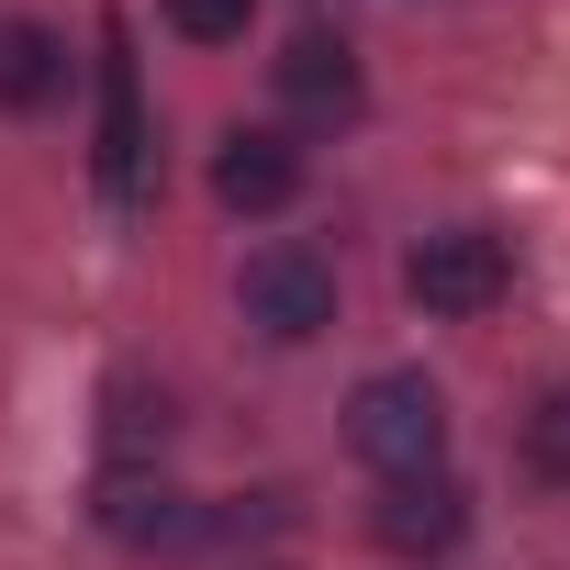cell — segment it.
I'll use <instances>...</instances> for the list:
<instances>
[{
    "mask_svg": "<svg viewBox=\"0 0 570 570\" xmlns=\"http://www.w3.org/2000/svg\"><path fill=\"white\" fill-rule=\"evenodd\" d=\"M403 292H414L436 325H470V314H492V303L514 292V246H503L492 224H448V235H425V246L403 257Z\"/></svg>",
    "mask_w": 570,
    "mask_h": 570,
    "instance_id": "cell-2",
    "label": "cell"
},
{
    "mask_svg": "<svg viewBox=\"0 0 570 570\" xmlns=\"http://www.w3.org/2000/svg\"><path fill=\"white\" fill-rule=\"evenodd\" d=\"M168 23H179L190 46H235V35L257 23V0H168Z\"/></svg>",
    "mask_w": 570,
    "mask_h": 570,
    "instance_id": "cell-12",
    "label": "cell"
},
{
    "mask_svg": "<svg viewBox=\"0 0 570 570\" xmlns=\"http://www.w3.org/2000/svg\"><path fill=\"white\" fill-rule=\"evenodd\" d=\"M347 448H358L381 481H425V470L448 459V403H436V381H425V370H370V381L347 392Z\"/></svg>",
    "mask_w": 570,
    "mask_h": 570,
    "instance_id": "cell-1",
    "label": "cell"
},
{
    "mask_svg": "<svg viewBox=\"0 0 570 570\" xmlns=\"http://www.w3.org/2000/svg\"><path fill=\"white\" fill-rule=\"evenodd\" d=\"M68 101V46L46 23H0V112H46Z\"/></svg>",
    "mask_w": 570,
    "mask_h": 570,
    "instance_id": "cell-8",
    "label": "cell"
},
{
    "mask_svg": "<svg viewBox=\"0 0 570 570\" xmlns=\"http://www.w3.org/2000/svg\"><path fill=\"white\" fill-rule=\"evenodd\" d=\"M514 448H525V470H537V481H570V381H548V392L525 403Z\"/></svg>",
    "mask_w": 570,
    "mask_h": 570,
    "instance_id": "cell-10",
    "label": "cell"
},
{
    "mask_svg": "<svg viewBox=\"0 0 570 570\" xmlns=\"http://www.w3.org/2000/svg\"><path fill=\"white\" fill-rule=\"evenodd\" d=\"M279 101H292L303 124H347V112H358V57H347V35H292V57H279Z\"/></svg>",
    "mask_w": 570,
    "mask_h": 570,
    "instance_id": "cell-6",
    "label": "cell"
},
{
    "mask_svg": "<svg viewBox=\"0 0 570 570\" xmlns=\"http://www.w3.org/2000/svg\"><path fill=\"white\" fill-rule=\"evenodd\" d=\"M112 537H135V548H190L202 514H190L179 492H112Z\"/></svg>",
    "mask_w": 570,
    "mask_h": 570,
    "instance_id": "cell-9",
    "label": "cell"
},
{
    "mask_svg": "<svg viewBox=\"0 0 570 570\" xmlns=\"http://www.w3.org/2000/svg\"><path fill=\"white\" fill-rule=\"evenodd\" d=\"M213 202H224V213H292V202H303V146L268 135V124H235V135L213 146Z\"/></svg>",
    "mask_w": 570,
    "mask_h": 570,
    "instance_id": "cell-4",
    "label": "cell"
},
{
    "mask_svg": "<svg viewBox=\"0 0 570 570\" xmlns=\"http://www.w3.org/2000/svg\"><path fill=\"white\" fill-rule=\"evenodd\" d=\"M101 190L112 202H146V90H135L124 35L101 46Z\"/></svg>",
    "mask_w": 570,
    "mask_h": 570,
    "instance_id": "cell-5",
    "label": "cell"
},
{
    "mask_svg": "<svg viewBox=\"0 0 570 570\" xmlns=\"http://www.w3.org/2000/svg\"><path fill=\"white\" fill-rule=\"evenodd\" d=\"M459 525H470V492L459 481H392L381 492V548H403V559H436V548H459Z\"/></svg>",
    "mask_w": 570,
    "mask_h": 570,
    "instance_id": "cell-7",
    "label": "cell"
},
{
    "mask_svg": "<svg viewBox=\"0 0 570 570\" xmlns=\"http://www.w3.org/2000/svg\"><path fill=\"white\" fill-rule=\"evenodd\" d=\"M235 303H246V325H257L268 347H314V336L336 325V257H314V246H257L246 279H235Z\"/></svg>",
    "mask_w": 570,
    "mask_h": 570,
    "instance_id": "cell-3",
    "label": "cell"
},
{
    "mask_svg": "<svg viewBox=\"0 0 570 570\" xmlns=\"http://www.w3.org/2000/svg\"><path fill=\"white\" fill-rule=\"evenodd\" d=\"M168 436V392H146V381H112V448L135 459V448H157Z\"/></svg>",
    "mask_w": 570,
    "mask_h": 570,
    "instance_id": "cell-11",
    "label": "cell"
}]
</instances>
